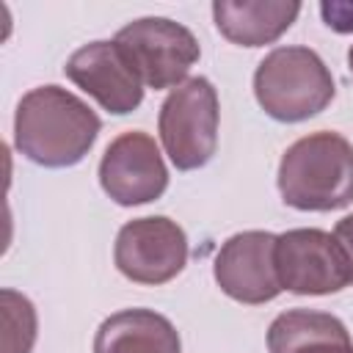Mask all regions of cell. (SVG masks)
<instances>
[{"mask_svg": "<svg viewBox=\"0 0 353 353\" xmlns=\"http://www.w3.org/2000/svg\"><path fill=\"white\" fill-rule=\"evenodd\" d=\"M102 130L99 116L61 85L30 88L14 113V146L44 168L77 165Z\"/></svg>", "mask_w": 353, "mask_h": 353, "instance_id": "6da1fadb", "label": "cell"}, {"mask_svg": "<svg viewBox=\"0 0 353 353\" xmlns=\"http://www.w3.org/2000/svg\"><path fill=\"white\" fill-rule=\"evenodd\" d=\"M281 201L303 212H331L353 201V143L331 130L287 146L276 176Z\"/></svg>", "mask_w": 353, "mask_h": 353, "instance_id": "7a4b0ae2", "label": "cell"}, {"mask_svg": "<svg viewBox=\"0 0 353 353\" xmlns=\"http://www.w3.org/2000/svg\"><path fill=\"white\" fill-rule=\"evenodd\" d=\"M336 94L325 61L309 47H276L254 72V97L259 108L284 124L306 121L323 113Z\"/></svg>", "mask_w": 353, "mask_h": 353, "instance_id": "3957f363", "label": "cell"}, {"mask_svg": "<svg viewBox=\"0 0 353 353\" xmlns=\"http://www.w3.org/2000/svg\"><path fill=\"white\" fill-rule=\"evenodd\" d=\"M218 91L207 77H188L168 91L157 116V132L168 160L179 171L207 165L218 149Z\"/></svg>", "mask_w": 353, "mask_h": 353, "instance_id": "277c9868", "label": "cell"}, {"mask_svg": "<svg viewBox=\"0 0 353 353\" xmlns=\"http://www.w3.org/2000/svg\"><path fill=\"white\" fill-rule=\"evenodd\" d=\"M113 41L121 44V50L130 55L143 77V85L154 91H174L176 85H182L190 66L201 55L196 36L168 17L132 19L116 33Z\"/></svg>", "mask_w": 353, "mask_h": 353, "instance_id": "5b68a950", "label": "cell"}, {"mask_svg": "<svg viewBox=\"0 0 353 353\" xmlns=\"http://www.w3.org/2000/svg\"><path fill=\"white\" fill-rule=\"evenodd\" d=\"M276 273L281 290L295 295H331L350 284L347 254L342 243L323 229L276 234Z\"/></svg>", "mask_w": 353, "mask_h": 353, "instance_id": "8992f818", "label": "cell"}, {"mask_svg": "<svg viewBox=\"0 0 353 353\" xmlns=\"http://www.w3.org/2000/svg\"><path fill=\"white\" fill-rule=\"evenodd\" d=\"M113 262L119 273L135 284H165L176 279L188 262L185 229L165 215L132 218L116 234Z\"/></svg>", "mask_w": 353, "mask_h": 353, "instance_id": "52a82bcc", "label": "cell"}, {"mask_svg": "<svg viewBox=\"0 0 353 353\" xmlns=\"http://www.w3.org/2000/svg\"><path fill=\"white\" fill-rule=\"evenodd\" d=\"M99 185L121 207L160 199L168 188V168L157 141L143 130H127L113 138L99 160Z\"/></svg>", "mask_w": 353, "mask_h": 353, "instance_id": "ba28073f", "label": "cell"}, {"mask_svg": "<svg viewBox=\"0 0 353 353\" xmlns=\"http://www.w3.org/2000/svg\"><path fill=\"white\" fill-rule=\"evenodd\" d=\"M63 74L113 116H127L143 102V77L116 41L83 44L69 55Z\"/></svg>", "mask_w": 353, "mask_h": 353, "instance_id": "9c48e42d", "label": "cell"}, {"mask_svg": "<svg viewBox=\"0 0 353 353\" xmlns=\"http://www.w3.org/2000/svg\"><path fill=\"white\" fill-rule=\"evenodd\" d=\"M212 276L221 292L232 301L248 306L273 301L281 292L276 273V234L262 229L232 234L215 254Z\"/></svg>", "mask_w": 353, "mask_h": 353, "instance_id": "30bf717a", "label": "cell"}, {"mask_svg": "<svg viewBox=\"0 0 353 353\" xmlns=\"http://www.w3.org/2000/svg\"><path fill=\"white\" fill-rule=\"evenodd\" d=\"M301 3L287 0H215L212 19L223 39L240 47L273 44L292 28Z\"/></svg>", "mask_w": 353, "mask_h": 353, "instance_id": "8fae6325", "label": "cell"}, {"mask_svg": "<svg viewBox=\"0 0 353 353\" xmlns=\"http://www.w3.org/2000/svg\"><path fill=\"white\" fill-rule=\"evenodd\" d=\"M94 353H182L174 323L154 309H121L94 334Z\"/></svg>", "mask_w": 353, "mask_h": 353, "instance_id": "7c38bea8", "label": "cell"}, {"mask_svg": "<svg viewBox=\"0 0 353 353\" xmlns=\"http://www.w3.org/2000/svg\"><path fill=\"white\" fill-rule=\"evenodd\" d=\"M270 353H353V339L347 325L314 309L281 312L268 328Z\"/></svg>", "mask_w": 353, "mask_h": 353, "instance_id": "4fadbf2b", "label": "cell"}, {"mask_svg": "<svg viewBox=\"0 0 353 353\" xmlns=\"http://www.w3.org/2000/svg\"><path fill=\"white\" fill-rule=\"evenodd\" d=\"M0 314H3V353H30L39 331L33 303L22 292L6 287L0 290Z\"/></svg>", "mask_w": 353, "mask_h": 353, "instance_id": "5bb4252c", "label": "cell"}, {"mask_svg": "<svg viewBox=\"0 0 353 353\" xmlns=\"http://www.w3.org/2000/svg\"><path fill=\"white\" fill-rule=\"evenodd\" d=\"M323 22L336 30V33H353V3H339V0H323L320 3Z\"/></svg>", "mask_w": 353, "mask_h": 353, "instance_id": "9a60e30c", "label": "cell"}, {"mask_svg": "<svg viewBox=\"0 0 353 353\" xmlns=\"http://www.w3.org/2000/svg\"><path fill=\"white\" fill-rule=\"evenodd\" d=\"M334 237L342 243V248H345V254H347V262H350V284H353V212L345 215L342 221H336Z\"/></svg>", "mask_w": 353, "mask_h": 353, "instance_id": "2e32d148", "label": "cell"}, {"mask_svg": "<svg viewBox=\"0 0 353 353\" xmlns=\"http://www.w3.org/2000/svg\"><path fill=\"white\" fill-rule=\"evenodd\" d=\"M347 66H350V74H353V44H350V50H347Z\"/></svg>", "mask_w": 353, "mask_h": 353, "instance_id": "e0dca14e", "label": "cell"}]
</instances>
